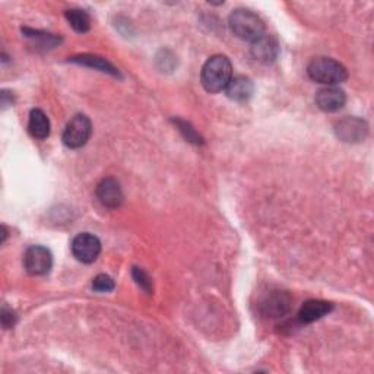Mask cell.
Segmentation results:
<instances>
[{
    "label": "cell",
    "mask_w": 374,
    "mask_h": 374,
    "mask_svg": "<svg viewBox=\"0 0 374 374\" xmlns=\"http://www.w3.org/2000/svg\"><path fill=\"white\" fill-rule=\"evenodd\" d=\"M232 79L233 65L228 57L222 54L212 56L211 59H208L202 68V73H200V80H202L204 88L211 94L225 90Z\"/></svg>",
    "instance_id": "cell-1"
},
{
    "label": "cell",
    "mask_w": 374,
    "mask_h": 374,
    "mask_svg": "<svg viewBox=\"0 0 374 374\" xmlns=\"http://www.w3.org/2000/svg\"><path fill=\"white\" fill-rule=\"evenodd\" d=\"M228 25L232 33L244 41L253 43L265 36V22L250 9L240 8L233 11L229 15Z\"/></svg>",
    "instance_id": "cell-2"
},
{
    "label": "cell",
    "mask_w": 374,
    "mask_h": 374,
    "mask_svg": "<svg viewBox=\"0 0 374 374\" xmlns=\"http://www.w3.org/2000/svg\"><path fill=\"white\" fill-rule=\"evenodd\" d=\"M308 76L314 80L328 86H336L348 79V72L342 63L331 57H318L307 66Z\"/></svg>",
    "instance_id": "cell-3"
},
{
    "label": "cell",
    "mask_w": 374,
    "mask_h": 374,
    "mask_svg": "<svg viewBox=\"0 0 374 374\" xmlns=\"http://www.w3.org/2000/svg\"><path fill=\"white\" fill-rule=\"evenodd\" d=\"M93 133L91 120L85 114H78L65 128L62 140L71 150L82 148L86 142L90 140Z\"/></svg>",
    "instance_id": "cell-4"
},
{
    "label": "cell",
    "mask_w": 374,
    "mask_h": 374,
    "mask_svg": "<svg viewBox=\"0 0 374 374\" xmlns=\"http://www.w3.org/2000/svg\"><path fill=\"white\" fill-rule=\"evenodd\" d=\"M293 298L285 291H271L261 301H259V313L266 319H281L290 311Z\"/></svg>",
    "instance_id": "cell-5"
},
{
    "label": "cell",
    "mask_w": 374,
    "mask_h": 374,
    "mask_svg": "<svg viewBox=\"0 0 374 374\" xmlns=\"http://www.w3.org/2000/svg\"><path fill=\"white\" fill-rule=\"evenodd\" d=\"M53 266V254L44 246L28 247L24 254V268L33 276H43L50 272Z\"/></svg>",
    "instance_id": "cell-6"
},
{
    "label": "cell",
    "mask_w": 374,
    "mask_h": 374,
    "mask_svg": "<svg viewBox=\"0 0 374 374\" xmlns=\"http://www.w3.org/2000/svg\"><path fill=\"white\" fill-rule=\"evenodd\" d=\"M72 253L82 264H93L101 253V241L90 233L78 234L72 241Z\"/></svg>",
    "instance_id": "cell-7"
},
{
    "label": "cell",
    "mask_w": 374,
    "mask_h": 374,
    "mask_svg": "<svg viewBox=\"0 0 374 374\" xmlns=\"http://www.w3.org/2000/svg\"><path fill=\"white\" fill-rule=\"evenodd\" d=\"M95 194L97 199L100 200V204L110 209L119 208L123 204V199H125L120 183L113 177L103 179L97 186Z\"/></svg>",
    "instance_id": "cell-8"
},
{
    "label": "cell",
    "mask_w": 374,
    "mask_h": 374,
    "mask_svg": "<svg viewBox=\"0 0 374 374\" xmlns=\"http://www.w3.org/2000/svg\"><path fill=\"white\" fill-rule=\"evenodd\" d=\"M335 132L341 140L348 143H357L365 139L368 133V126L364 120L358 118H347L336 125Z\"/></svg>",
    "instance_id": "cell-9"
},
{
    "label": "cell",
    "mask_w": 374,
    "mask_h": 374,
    "mask_svg": "<svg viewBox=\"0 0 374 374\" xmlns=\"http://www.w3.org/2000/svg\"><path fill=\"white\" fill-rule=\"evenodd\" d=\"M250 54L253 59L259 63L269 65L278 59L279 54V44L276 38L272 36H264L261 38H257L256 41L251 43L250 47Z\"/></svg>",
    "instance_id": "cell-10"
},
{
    "label": "cell",
    "mask_w": 374,
    "mask_h": 374,
    "mask_svg": "<svg viewBox=\"0 0 374 374\" xmlns=\"http://www.w3.org/2000/svg\"><path fill=\"white\" fill-rule=\"evenodd\" d=\"M333 310V304L323 300H308L298 310L297 321L301 325H308L316 321H321Z\"/></svg>",
    "instance_id": "cell-11"
},
{
    "label": "cell",
    "mask_w": 374,
    "mask_h": 374,
    "mask_svg": "<svg viewBox=\"0 0 374 374\" xmlns=\"http://www.w3.org/2000/svg\"><path fill=\"white\" fill-rule=\"evenodd\" d=\"M347 103V95L338 86H328L316 95V104L325 113H335Z\"/></svg>",
    "instance_id": "cell-12"
},
{
    "label": "cell",
    "mask_w": 374,
    "mask_h": 374,
    "mask_svg": "<svg viewBox=\"0 0 374 374\" xmlns=\"http://www.w3.org/2000/svg\"><path fill=\"white\" fill-rule=\"evenodd\" d=\"M227 97L236 103H247L254 93V85L247 76H236L225 88Z\"/></svg>",
    "instance_id": "cell-13"
},
{
    "label": "cell",
    "mask_w": 374,
    "mask_h": 374,
    "mask_svg": "<svg viewBox=\"0 0 374 374\" xmlns=\"http://www.w3.org/2000/svg\"><path fill=\"white\" fill-rule=\"evenodd\" d=\"M69 61L73 62V63L82 65V66H88V68L97 69V71L104 72V73H108V75H111V76L120 78V72H119V69H118V68H114L107 59H104V57L94 56V54H80V56L71 57Z\"/></svg>",
    "instance_id": "cell-14"
},
{
    "label": "cell",
    "mask_w": 374,
    "mask_h": 374,
    "mask_svg": "<svg viewBox=\"0 0 374 374\" xmlns=\"http://www.w3.org/2000/svg\"><path fill=\"white\" fill-rule=\"evenodd\" d=\"M50 120L46 113L40 108H34L30 113V120H28V132L36 139H47L50 136Z\"/></svg>",
    "instance_id": "cell-15"
},
{
    "label": "cell",
    "mask_w": 374,
    "mask_h": 374,
    "mask_svg": "<svg viewBox=\"0 0 374 374\" xmlns=\"http://www.w3.org/2000/svg\"><path fill=\"white\" fill-rule=\"evenodd\" d=\"M65 16L69 25L73 28L76 33H88L91 28V16L83 9H69L65 12Z\"/></svg>",
    "instance_id": "cell-16"
},
{
    "label": "cell",
    "mask_w": 374,
    "mask_h": 374,
    "mask_svg": "<svg viewBox=\"0 0 374 374\" xmlns=\"http://www.w3.org/2000/svg\"><path fill=\"white\" fill-rule=\"evenodd\" d=\"M22 34L26 38L33 40L38 47H43V48H53L57 44L62 43L61 37L44 33V31H38V30H31V28H22Z\"/></svg>",
    "instance_id": "cell-17"
},
{
    "label": "cell",
    "mask_w": 374,
    "mask_h": 374,
    "mask_svg": "<svg viewBox=\"0 0 374 374\" xmlns=\"http://www.w3.org/2000/svg\"><path fill=\"white\" fill-rule=\"evenodd\" d=\"M175 123L177 125L179 130L182 132V135L192 143H194V145H202L204 143V139L200 137V135H197V132L190 126V123L185 122V120H175Z\"/></svg>",
    "instance_id": "cell-18"
},
{
    "label": "cell",
    "mask_w": 374,
    "mask_h": 374,
    "mask_svg": "<svg viewBox=\"0 0 374 374\" xmlns=\"http://www.w3.org/2000/svg\"><path fill=\"white\" fill-rule=\"evenodd\" d=\"M132 275H133V279L136 281V284L140 286L143 291L148 293V294H152V281L145 271H143L142 268H133Z\"/></svg>",
    "instance_id": "cell-19"
},
{
    "label": "cell",
    "mask_w": 374,
    "mask_h": 374,
    "mask_svg": "<svg viewBox=\"0 0 374 374\" xmlns=\"http://www.w3.org/2000/svg\"><path fill=\"white\" fill-rule=\"evenodd\" d=\"M114 286H116V284H114L113 278H110L108 275H97L93 281V289L98 293H110L114 290Z\"/></svg>",
    "instance_id": "cell-20"
},
{
    "label": "cell",
    "mask_w": 374,
    "mask_h": 374,
    "mask_svg": "<svg viewBox=\"0 0 374 374\" xmlns=\"http://www.w3.org/2000/svg\"><path fill=\"white\" fill-rule=\"evenodd\" d=\"M0 319H2V326L5 329H11L15 326L16 323V314L15 311L9 310L8 307H4L2 308V316H0Z\"/></svg>",
    "instance_id": "cell-21"
}]
</instances>
